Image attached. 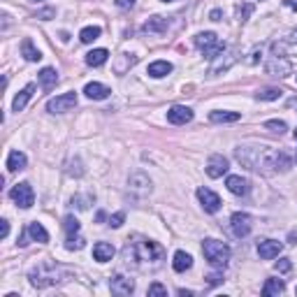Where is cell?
<instances>
[{"label": "cell", "instance_id": "cell-1", "mask_svg": "<svg viewBox=\"0 0 297 297\" xmlns=\"http://www.w3.org/2000/svg\"><path fill=\"white\" fill-rule=\"evenodd\" d=\"M63 277H65V272L58 265H54V262H42V265H37L31 272V283L35 288H47V286H54V283L63 281Z\"/></svg>", "mask_w": 297, "mask_h": 297}, {"label": "cell", "instance_id": "cell-2", "mask_svg": "<svg viewBox=\"0 0 297 297\" xmlns=\"http://www.w3.org/2000/svg\"><path fill=\"white\" fill-rule=\"evenodd\" d=\"M202 253H204V258L209 262H212L214 267H218V269H223V267L230 262V246L223 242H218V239H204V244H202Z\"/></svg>", "mask_w": 297, "mask_h": 297}, {"label": "cell", "instance_id": "cell-3", "mask_svg": "<svg viewBox=\"0 0 297 297\" xmlns=\"http://www.w3.org/2000/svg\"><path fill=\"white\" fill-rule=\"evenodd\" d=\"M195 44L207 58H218V56L225 51V44H223L214 33H200V35L195 37Z\"/></svg>", "mask_w": 297, "mask_h": 297}, {"label": "cell", "instance_id": "cell-4", "mask_svg": "<svg viewBox=\"0 0 297 297\" xmlns=\"http://www.w3.org/2000/svg\"><path fill=\"white\" fill-rule=\"evenodd\" d=\"M75 105H77V93L70 91V93H63V96L51 98L47 102V111H51V114H63V111H70Z\"/></svg>", "mask_w": 297, "mask_h": 297}, {"label": "cell", "instance_id": "cell-5", "mask_svg": "<svg viewBox=\"0 0 297 297\" xmlns=\"http://www.w3.org/2000/svg\"><path fill=\"white\" fill-rule=\"evenodd\" d=\"M12 200L16 202V204L21 207V209H31L33 202H35V193H33V186L31 184H16L14 188H12Z\"/></svg>", "mask_w": 297, "mask_h": 297}, {"label": "cell", "instance_id": "cell-6", "mask_svg": "<svg viewBox=\"0 0 297 297\" xmlns=\"http://www.w3.org/2000/svg\"><path fill=\"white\" fill-rule=\"evenodd\" d=\"M137 258L140 260H161L163 258V248L156 242H137Z\"/></svg>", "mask_w": 297, "mask_h": 297}, {"label": "cell", "instance_id": "cell-7", "mask_svg": "<svg viewBox=\"0 0 297 297\" xmlns=\"http://www.w3.org/2000/svg\"><path fill=\"white\" fill-rule=\"evenodd\" d=\"M230 223H232V232H235V237H246L248 232H251V225H253L251 216H248V214H244V212L232 214Z\"/></svg>", "mask_w": 297, "mask_h": 297}, {"label": "cell", "instance_id": "cell-8", "mask_svg": "<svg viewBox=\"0 0 297 297\" xmlns=\"http://www.w3.org/2000/svg\"><path fill=\"white\" fill-rule=\"evenodd\" d=\"M197 197H200L204 212L216 214L218 209H221V197H218L214 191H209V188H200V191H197Z\"/></svg>", "mask_w": 297, "mask_h": 297}, {"label": "cell", "instance_id": "cell-9", "mask_svg": "<svg viewBox=\"0 0 297 297\" xmlns=\"http://www.w3.org/2000/svg\"><path fill=\"white\" fill-rule=\"evenodd\" d=\"M283 251V244L277 242V239H265V242L258 244V256L262 260H272V258H279V253Z\"/></svg>", "mask_w": 297, "mask_h": 297}, {"label": "cell", "instance_id": "cell-10", "mask_svg": "<svg viewBox=\"0 0 297 297\" xmlns=\"http://www.w3.org/2000/svg\"><path fill=\"white\" fill-rule=\"evenodd\" d=\"M191 119H193V111L184 105H174L170 111H167V121L174 123V126H184V123H188Z\"/></svg>", "mask_w": 297, "mask_h": 297}, {"label": "cell", "instance_id": "cell-11", "mask_svg": "<svg viewBox=\"0 0 297 297\" xmlns=\"http://www.w3.org/2000/svg\"><path fill=\"white\" fill-rule=\"evenodd\" d=\"M227 172V158L223 156H212L209 161H207V174L212 176V179H218V176H223Z\"/></svg>", "mask_w": 297, "mask_h": 297}, {"label": "cell", "instance_id": "cell-12", "mask_svg": "<svg viewBox=\"0 0 297 297\" xmlns=\"http://www.w3.org/2000/svg\"><path fill=\"white\" fill-rule=\"evenodd\" d=\"M109 288H111V292H114V295H130V292L135 290V283H132L130 279L121 277V274H116V277H111Z\"/></svg>", "mask_w": 297, "mask_h": 297}, {"label": "cell", "instance_id": "cell-13", "mask_svg": "<svg viewBox=\"0 0 297 297\" xmlns=\"http://www.w3.org/2000/svg\"><path fill=\"white\" fill-rule=\"evenodd\" d=\"M225 186H227V191H230L232 195H246V193H248V181L244 179V176H239V174L227 176Z\"/></svg>", "mask_w": 297, "mask_h": 297}, {"label": "cell", "instance_id": "cell-14", "mask_svg": "<svg viewBox=\"0 0 297 297\" xmlns=\"http://www.w3.org/2000/svg\"><path fill=\"white\" fill-rule=\"evenodd\" d=\"M84 93L91 100H105L107 96H109V88H107L105 84H98V81H91V84H86V88H84Z\"/></svg>", "mask_w": 297, "mask_h": 297}, {"label": "cell", "instance_id": "cell-15", "mask_svg": "<svg viewBox=\"0 0 297 297\" xmlns=\"http://www.w3.org/2000/svg\"><path fill=\"white\" fill-rule=\"evenodd\" d=\"M93 258H96L98 262H107L114 258V246L107 242H98L96 246H93Z\"/></svg>", "mask_w": 297, "mask_h": 297}, {"label": "cell", "instance_id": "cell-16", "mask_svg": "<svg viewBox=\"0 0 297 297\" xmlns=\"http://www.w3.org/2000/svg\"><path fill=\"white\" fill-rule=\"evenodd\" d=\"M33 91H35V86H33V84H28V86H26V88H24V91H19V93H16L14 102H12V109H14V111H21V109H24V107L28 105V100H31V98H33Z\"/></svg>", "mask_w": 297, "mask_h": 297}, {"label": "cell", "instance_id": "cell-17", "mask_svg": "<svg viewBox=\"0 0 297 297\" xmlns=\"http://www.w3.org/2000/svg\"><path fill=\"white\" fill-rule=\"evenodd\" d=\"M107 58H109V51H107V49H93V51H88V54H86V63H88L91 67L105 65Z\"/></svg>", "mask_w": 297, "mask_h": 297}, {"label": "cell", "instance_id": "cell-18", "mask_svg": "<svg viewBox=\"0 0 297 297\" xmlns=\"http://www.w3.org/2000/svg\"><path fill=\"white\" fill-rule=\"evenodd\" d=\"M191 265H193V258L188 256L186 251H176L174 253V260H172L174 272H186V269H191Z\"/></svg>", "mask_w": 297, "mask_h": 297}, {"label": "cell", "instance_id": "cell-19", "mask_svg": "<svg viewBox=\"0 0 297 297\" xmlns=\"http://www.w3.org/2000/svg\"><path fill=\"white\" fill-rule=\"evenodd\" d=\"M286 290V283L281 279H267L265 281V288H262V295L265 297H274V295H281Z\"/></svg>", "mask_w": 297, "mask_h": 297}, {"label": "cell", "instance_id": "cell-20", "mask_svg": "<svg viewBox=\"0 0 297 297\" xmlns=\"http://www.w3.org/2000/svg\"><path fill=\"white\" fill-rule=\"evenodd\" d=\"M170 72H172V63H167V61H156L149 65V77H153V79L167 77Z\"/></svg>", "mask_w": 297, "mask_h": 297}, {"label": "cell", "instance_id": "cell-21", "mask_svg": "<svg viewBox=\"0 0 297 297\" xmlns=\"http://www.w3.org/2000/svg\"><path fill=\"white\" fill-rule=\"evenodd\" d=\"M28 235L33 237V242H40V244L49 242V232H47L44 225H42V223H37V221L28 225Z\"/></svg>", "mask_w": 297, "mask_h": 297}, {"label": "cell", "instance_id": "cell-22", "mask_svg": "<svg viewBox=\"0 0 297 297\" xmlns=\"http://www.w3.org/2000/svg\"><path fill=\"white\" fill-rule=\"evenodd\" d=\"M21 54H24L26 61H31V63H37V61L42 58V54L35 49V47H33V42L28 40V37H26V40L21 42Z\"/></svg>", "mask_w": 297, "mask_h": 297}, {"label": "cell", "instance_id": "cell-23", "mask_svg": "<svg viewBox=\"0 0 297 297\" xmlns=\"http://www.w3.org/2000/svg\"><path fill=\"white\" fill-rule=\"evenodd\" d=\"M24 167H26V153L10 151V156H7V170L16 172V170H24Z\"/></svg>", "mask_w": 297, "mask_h": 297}, {"label": "cell", "instance_id": "cell-24", "mask_svg": "<svg viewBox=\"0 0 297 297\" xmlns=\"http://www.w3.org/2000/svg\"><path fill=\"white\" fill-rule=\"evenodd\" d=\"M209 119H212L214 123H235V121H239L242 116L237 114V111H212Z\"/></svg>", "mask_w": 297, "mask_h": 297}, {"label": "cell", "instance_id": "cell-25", "mask_svg": "<svg viewBox=\"0 0 297 297\" xmlns=\"http://www.w3.org/2000/svg\"><path fill=\"white\" fill-rule=\"evenodd\" d=\"M40 81H42V86H44V91H51L56 86V81H58V75H56L54 67H44V70L40 72Z\"/></svg>", "mask_w": 297, "mask_h": 297}, {"label": "cell", "instance_id": "cell-26", "mask_svg": "<svg viewBox=\"0 0 297 297\" xmlns=\"http://www.w3.org/2000/svg\"><path fill=\"white\" fill-rule=\"evenodd\" d=\"M167 28V21L163 19V16H153V19H149L144 24V31L146 33H163Z\"/></svg>", "mask_w": 297, "mask_h": 297}, {"label": "cell", "instance_id": "cell-27", "mask_svg": "<svg viewBox=\"0 0 297 297\" xmlns=\"http://www.w3.org/2000/svg\"><path fill=\"white\" fill-rule=\"evenodd\" d=\"M84 246H86L84 237H79L77 232H75V235H67V239H65V248H67V251H81Z\"/></svg>", "mask_w": 297, "mask_h": 297}, {"label": "cell", "instance_id": "cell-28", "mask_svg": "<svg viewBox=\"0 0 297 297\" xmlns=\"http://www.w3.org/2000/svg\"><path fill=\"white\" fill-rule=\"evenodd\" d=\"M98 37H100V28H98V26H88V28H84V31L79 33V40L84 42V44H91Z\"/></svg>", "mask_w": 297, "mask_h": 297}, {"label": "cell", "instance_id": "cell-29", "mask_svg": "<svg viewBox=\"0 0 297 297\" xmlns=\"http://www.w3.org/2000/svg\"><path fill=\"white\" fill-rule=\"evenodd\" d=\"M281 93H283L281 88H262V91L256 93V98H258V100H279Z\"/></svg>", "mask_w": 297, "mask_h": 297}, {"label": "cell", "instance_id": "cell-30", "mask_svg": "<svg viewBox=\"0 0 297 297\" xmlns=\"http://www.w3.org/2000/svg\"><path fill=\"white\" fill-rule=\"evenodd\" d=\"M274 167H277V170H288V167H290V158L286 156V153H274Z\"/></svg>", "mask_w": 297, "mask_h": 297}, {"label": "cell", "instance_id": "cell-31", "mask_svg": "<svg viewBox=\"0 0 297 297\" xmlns=\"http://www.w3.org/2000/svg\"><path fill=\"white\" fill-rule=\"evenodd\" d=\"M63 227H65L67 235H75V232H79V221H77L75 216H65V221H63Z\"/></svg>", "mask_w": 297, "mask_h": 297}, {"label": "cell", "instance_id": "cell-32", "mask_svg": "<svg viewBox=\"0 0 297 297\" xmlns=\"http://www.w3.org/2000/svg\"><path fill=\"white\" fill-rule=\"evenodd\" d=\"M123 221H126V214L119 212V214H114V216L109 218V225H111V227H121V225H123Z\"/></svg>", "mask_w": 297, "mask_h": 297}, {"label": "cell", "instance_id": "cell-33", "mask_svg": "<svg viewBox=\"0 0 297 297\" xmlns=\"http://www.w3.org/2000/svg\"><path fill=\"white\" fill-rule=\"evenodd\" d=\"M149 295H167V288L161 286V283H151L149 286Z\"/></svg>", "mask_w": 297, "mask_h": 297}, {"label": "cell", "instance_id": "cell-34", "mask_svg": "<svg viewBox=\"0 0 297 297\" xmlns=\"http://www.w3.org/2000/svg\"><path fill=\"white\" fill-rule=\"evenodd\" d=\"M265 126H267V128H272L274 132H279V135H281V132L286 130V123H283V121H267Z\"/></svg>", "mask_w": 297, "mask_h": 297}, {"label": "cell", "instance_id": "cell-35", "mask_svg": "<svg viewBox=\"0 0 297 297\" xmlns=\"http://www.w3.org/2000/svg\"><path fill=\"white\" fill-rule=\"evenodd\" d=\"M290 267H292V262L288 260V258H281V260L277 262V269H279V272H290Z\"/></svg>", "mask_w": 297, "mask_h": 297}, {"label": "cell", "instance_id": "cell-36", "mask_svg": "<svg viewBox=\"0 0 297 297\" xmlns=\"http://www.w3.org/2000/svg\"><path fill=\"white\" fill-rule=\"evenodd\" d=\"M274 65H277V61L269 63V65H267V70L272 72V70H274ZM279 70H281V72H290V65H288L286 61H279Z\"/></svg>", "mask_w": 297, "mask_h": 297}, {"label": "cell", "instance_id": "cell-37", "mask_svg": "<svg viewBox=\"0 0 297 297\" xmlns=\"http://www.w3.org/2000/svg\"><path fill=\"white\" fill-rule=\"evenodd\" d=\"M116 7H121V10H130L132 5H135V0H114Z\"/></svg>", "mask_w": 297, "mask_h": 297}, {"label": "cell", "instance_id": "cell-38", "mask_svg": "<svg viewBox=\"0 0 297 297\" xmlns=\"http://www.w3.org/2000/svg\"><path fill=\"white\" fill-rule=\"evenodd\" d=\"M251 10H253L251 5H244V7H239V21H246V16L251 14Z\"/></svg>", "mask_w": 297, "mask_h": 297}, {"label": "cell", "instance_id": "cell-39", "mask_svg": "<svg viewBox=\"0 0 297 297\" xmlns=\"http://www.w3.org/2000/svg\"><path fill=\"white\" fill-rule=\"evenodd\" d=\"M7 235H10V223H7V221H0V237L5 239Z\"/></svg>", "mask_w": 297, "mask_h": 297}, {"label": "cell", "instance_id": "cell-40", "mask_svg": "<svg viewBox=\"0 0 297 297\" xmlns=\"http://www.w3.org/2000/svg\"><path fill=\"white\" fill-rule=\"evenodd\" d=\"M207 279H209V283H212V286H216V283H221V281H223L221 274H209Z\"/></svg>", "mask_w": 297, "mask_h": 297}, {"label": "cell", "instance_id": "cell-41", "mask_svg": "<svg viewBox=\"0 0 297 297\" xmlns=\"http://www.w3.org/2000/svg\"><path fill=\"white\" fill-rule=\"evenodd\" d=\"M40 19H49V16H54V10H44V12H40Z\"/></svg>", "mask_w": 297, "mask_h": 297}, {"label": "cell", "instance_id": "cell-42", "mask_svg": "<svg viewBox=\"0 0 297 297\" xmlns=\"http://www.w3.org/2000/svg\"><path fill=\"white\" fill-rule=\"evenodd\" d=\"M218 19H221V12L214 10V12H212V21H218Z\"/></svg>", "mask_w": 297, "mask_h": 297}, {"label": "cell", "instance_id": "cell-43", "mask_svg": "<svg viewBox=\"0 0 297 297\" xmlns=\"http://www.w3.org/2000/svg\"><path fill=\"white\" fill-rule=\"evenodd\" d=\"M292 40H295V42H297V31H295V33H292Z\"/></svg>", "mask_w": 297, "mask_h": 297}, {"label": "cell", "instance_id": "cell-44", "mask_svg": "<svg viewBox=\"0 0 297 297\" xmlns=\"http://www.w3.org/2000/svg\"><path fill=\"white\" fill-rule=\"evenodd\" d=\"M165 3H172V0H165Z\"/></svg>", "mask_w": 297, "mask_h": 297}, {"label": "cell", "instance_id": "cell-45", "mask_svg": "<svg viewBox=\"0 0 297 297\" xmlns=\"http://www.w3.org/2000/svg\"><path fill=\"white\" fill-rule=\"evenodd\" d=\"M295 161H297V153H295Z\"/></svg>", "mask_w": 297, "mask_h": 297}, {"label": "cell", "instance_id": "cell-46", "mask_svg": "<svg viewBox=\"0 0 297 297\" xmlns=\"http://www.w3.org/2000/svg\"><path fill=\"white\" fill-rule=\"evenodd\" d=\"M295 137H297V130H295Z\"/></svg>", "mask_w": 297, "mask_h": 297}]
</instances>
